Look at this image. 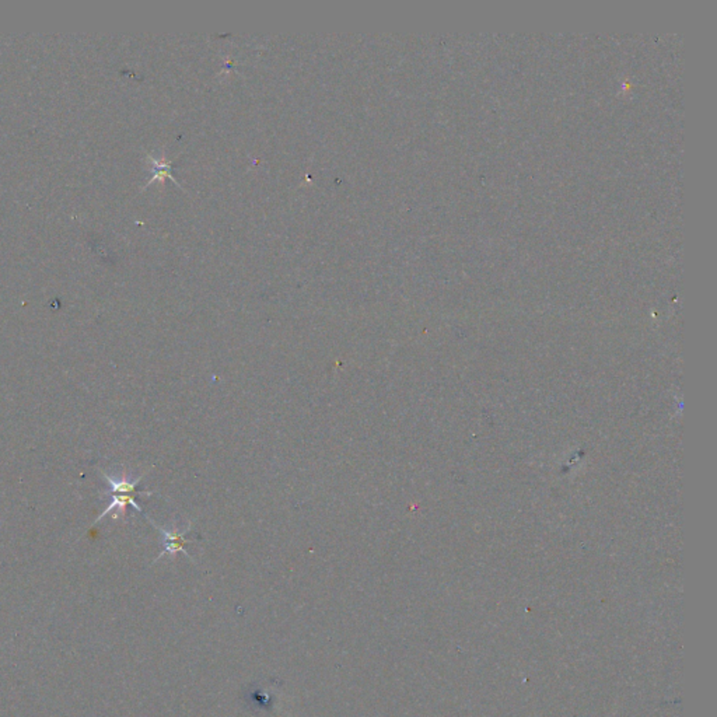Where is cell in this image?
<instances>
[{"instance_id":"7a4b0ae2","label":"cell","mask_w":717,"mask_h":717,"mask_svg":"<svg viewBox=\"0 0 717 717\" xmlns=\"http://www.w3.org/2000/svg\"><path fill=\"white\" fill-rule=\"evenodd\" d=\"M105 496H110V497H111V503L109 505V508H106V509H105V510H104V512H102V513L95 519L94 525H95L97 523H100L101 519H104L105 516H109L110 513H113V512H115V510H118L120 513H125V510H126L128 506H132L136 512L143 513L141 508L136 503V499H135L136 494H132V493H109V494H105Z\"/></svg>"},{"instance_id":"3957f363","label":"cell","mask_w":717,"mask_h":717,"mask_svg":"<svg viewBox=\"0 0 717 717\" xmlns=\"http://www.w3.org/2000/svg\"><path fill=\"white\" fill-rule=\"evenodd\" d=\"M101 474L104 475V479L109 482L110 485V489L106 490L104 494H109V493H132V494H145V496H152L155 492L152 490H137V485L140 483V481L143 479L141 475L139 478H136L135 481H129L126 478H121V479H114L113 477H110L109 474H105L104 471H101Z\"/></svg>"},{"instance_id":"6da1fadb","label":"cell","mask_w":717,"mask_h":717,"mask_svg":"<svg viewBox=\"0 0 717 717\" xmlns=\"http://www.w3.org/2000/svg\"><path fill=\"white\" fill-rule=\"evenodd\" d=\"M149 521H150V524H152L156 530L160 531V535H161V538H163V544H164L163 551L160 552V555L156 558L155 562L160 560V559L164 558L166 555H170L171 558H175V555H177L178 552L184 554L188 559L192 560L191 555H190L188 551L185 549V545H187V544H192V543H194L192 540H185V535L190 532V530H191V527H192V523H190V524L187 525V528H184L183 531H179L177 527H174V528H171V530H167V528H163V527L156 525L150 519H149Z\"/></svg>"}]
</instances>
